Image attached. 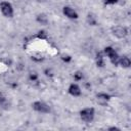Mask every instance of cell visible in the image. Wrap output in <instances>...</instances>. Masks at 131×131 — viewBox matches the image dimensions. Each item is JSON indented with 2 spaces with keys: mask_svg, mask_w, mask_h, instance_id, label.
Masks as SVG:
<instances>
[{
  "mask_svg": "<svg viewBox=\"0 0 131 131\" xmlns=\"http://www.w3.org/2000/svg\"><path fill=\"white\" fill-rule=\"evenodd\" d=\"M80 116H81L82 120H84L85 122H90V121H92V119L94 117V110L93 108H85V110L81 111Z\"/></svg>",
  "mask_w": 131,
  "mask_h": 131,
  "instance_id": "obj_1",
  "label": "cell"
},
{
  "mask_svg": "<svg viewBox=\"0 0 131 131\" xmlns=\"http://www.w3.org/2000/svg\"><path fill=\"white\" fill-rule=\"evenodd\" d=\"M0 7H1L2 13L5 16H7V17H11L12 16L13 10H12V7H11L10 3H8V2H2L1 5H0Z\"/></svg>",
  "mask_w": 131,
  "mask_h": 131,
  "instance_id": "obj_2",
  "label": "cell"
},
{
  "mask_svg": "<svg viewBox=\"0 0 131 131\" xmlns=\"http://www.w3.org/2000/svg\"><path fill=\"white\" fill-rule=\"evenodd\" d=\"M33 108L36 110V111H38V112H41V113H48L50 111L49 106L46 103L42 102V101H36V102H34Z\"/></svg>",
  "mask_w": 131,
  "mask_h": 131,
  "instance_id": "obj_3",
  "label": "cell"
},
{
  "mask_svg": "<svg viewBox=\"0 0 131 131\" xmlns=\"http://www.w3.org/2000/svg\"><path fill=\"white\" fill-rule=\"evenodd\" d=\"M113 34L119 38H123L127 35V30L123 27H116L113 29Z\"/></svg>",
  "mask_w": 131,
  "mask_h": 131,
  "instance_id": "obj_4",
  "label": "cell"
},
{
  "mask_svg": "<svg viewBox=\"0 0 131 131\" xmlns=\"http://www.w3.org/2000/svg\"><path fill=\"white\" fill-rule=\"evenodd\" d=\"M63 13H64L68 17H70V18H77V17H78L77 12H76L74 9L70 8V7H64V8H63Z\"/></svg>",
  "mask_w": 131,
  "mask_h": 131,
  "instance_id": "obj_5",
  "label": "cell"
},
{
  "mask_svg": "<svg viewBox=\"0 0 131 131\" xmlns=\"http://www.w3.org/2000/svg\"><path fill=\"white\" fill-rule=\"evenodd\" d=\"M69 92H70V94H72V95H74V96H78V95L81 94V90H80V88H79L76 84H72V85L70 86Z\"/></svg>",
  "mask_w": 131,
  "mask_h": 131,
  "instance_id": "obj_6",
  "label": "cell"
},
{
  "mask_svg": "<svg viewBox=\"0 0 131 131\" xmlns=\"http://www.w3.org/2000/svg\"><path fill=\"white\" fill-rule=\"evenodd\" d=\"M119 61H120L121 66L124 67V68H128V67H130V63H131V61H130V59H129L128 57H123V58H121Z\"/></svg>",
  "mask_w": 131,
  "mask_h": 131,
  "instance_id": "obj_7",
  "label": "cell"
},
{
  "mask_svg": "<svg viewBox=\"0 0 131 131\" xmlns=\"http://www.w3.org/2000/svg\"><path fill=\"white\" fill-rule=\"evenodd\" d=\"M108 57H110V59H111V61H112V63H113V64H115V66H116V64L119 62V56H118V54H117L116 52H115L113 55L108 56Z\"/></svg>",
  "mask_w": 131,
  "mask_h": 131,
  "instance_id": "obj_8",
  "label": "cell"
},
{
  "mask_svg": "<svg viewBox=\"0 0 131 131\" xmlns=\"http://www.w3.org/2000/svg\"><path fill=\"white\" fill-rule=\"evenodd\" d=\"M97 98H98V100L107 101V100L110 99V96H108L107 94H105V93H100V94H98V95H97Z\"/></svg>",
  "mask_w": 131,
  "mask_h": 131,
  "instance_id": "obj_9",
  "label": "cell"
},
{
  "mask_svg": "<svg viewBox=\"0 0 131 131\" xmlns=\"http://www.w3.org/2000/svg\"><path fill=\"white\" fill-rule=\"evenodd\" d=\"M37 20H38L39 23H41V24H46V23H47V16L44 15V14H40V15H38V17H37Z\"/></svg>",
  "mask_w": 131,
  "mask_h": 131,
  "instance_id": "obj_10",
  "label": "cell"
},
{
  "mask_svg": "<svg viewBox=\"0 0 131 131\" xmlns=\"http://www.w3.org/2000/svg\"><path fill=\"white\" fill-rule=\"evenodd\" d=\"M104 52H105V54H107L108 56H111V55H113V54H114L116 51H115V50H114L112 47H106V48L104 49Z\"/></svg>",
  "mask_w": 131,
  "mask_h": 131,
  "instance_id": "obj_11",
  "label": "cell"
},
{
  "mask_svg": "<svg viewBox=\"0 0 131 131\" xmlns=\"http://www.w3.org/2000/svg\"><path fill=\"white\" fill-rule=\"evenodd\" d=\"M97 66H99V67H102L103 66V59H102L101 54H98L97 55Z\"/></svg>",
  "mask_w": 131,
  "mask_h": 131,
  "instance_id": "obj_12",
  "label": "cell"
},
{
  "mask_svg": "<svg viewBox=\"0 0 131 131\" xmlns=\"http://www.w3.org/2000/svg\"><path fill=\"white\" fill-rule=\"evenodd\" d=\"M38 38H40V39H45V38H46V33H45L44 31L39 32V33H38Z\"/></svg>",
  "mask_w": 131,
  "mask_h": 131,
  "instance_id": "obj_13",
  "label": "cell"
},
{
  "mask_svg": "<svg viewBox=\"0 0 131 131\" xmlns=\"http://www.w3.org/2000/svg\"><path fill=\"white\" fill-rule=\"evenodd\" d=\"M88 21H89L91 25H94V24H95V20H94V18L92 17V15H88Z\"/></svg>",
  "mask_w": 131,
  "mask_h": 131,
  "instance_id": "obj_14",
  "label": "cell"
},
{
  "mask_svg": "<svg viewBox=\"0 0 131 131\" xmlns=\"http://www.w3.org/2000/svg\"><path fill=\"white\" fill-rule=\"evenodd\" d=\"M5 101H6V98L2 94H0V104H4Z\"/></svg>",
  "mask_w": 131,
  "mask_h": 131,
  "instance_id": "obj_15",
  "label": "cell"
},
{
  "mask_svg": "<svg viewBox=\"0 0 131 131\" xmlns=\"http://www.w3.org/2000/svg\"><path fill=\"white\" fill-rule=\"evenodd\" d=\"M82 77H83V76H82L81 73H76V74H75V79H76V80H80V79H82Z\"/></svg>",
  "mask_w": 131,
  "mask_h": 131,
  "instance_id": "obj_16",
  "label": "cell"
},
{
  "mask_svg": "<svg viewBox=\"0 0 131 131\" xmlns=\"http://www.w3.org/2000/svg\"><path fill=\"white\" fill-rule=\"evenodd\" d=\"M118 0H105V3L106 4H114V3H116Z\"/></svg>",
  "mask_w": 131,
  "mask_h": 131,
  "instance_id": "obj_17",
  "label": "cell"
},
{
  "mask_svg": "<svg viewBox=\"0 0 131 131\" xmlns=\"http://www.w3.org/2000/svg\"><path fill=\"white\" fill-rule=\"evenodd\" d=\"M62 59H63L64 61H70V60H71V57H70V56H68V55H67V56H66V55H63V56H62Z\"/></svg>",
  "mask_w": 131,
  "mask_h": 131,
  "instance_id": "obj_18",
  "label": "cell"
},
{
  "mask_svg": "<svg viewBox=\"0 0 131 131\" xmlns=\"http://www.w3.org/2000/svg\"><path fill=\"white\" fill-rule=\"evenodd\" d=\"M30 79H31V80H37V75H36V74H32V75L30 76Z\"/></svg>",
  "mask_w": 131,
  "mask_h": 131,
  "instance_id": "obj_19",
  "label": "cell"
}]
</instances>
